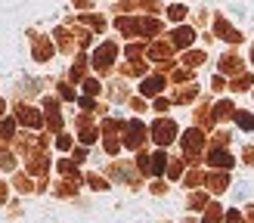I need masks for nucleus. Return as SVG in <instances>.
<instances>
[{"label": "nucleus", "mask_w": 254, "mask_h": 223, "mask_svg": "<svg viewBox=\"0 0 254 223\" xmlns=\"http://www.w3.org/2000/svg\"><path fill=\"white\" fill-rule=\"evenodd\" d=\"M127 133H130V136H127V143H130V146H136V143H139V136H143V124H139V121H133Z\"/></svg>", "instance_id": "6e6552de"}, {"label": "nucleus", "mask_w": 254, "mask_h": 223, "mask_svg": "<svg viewBox=\"0 0 254 223\" xmlns=\"http://www.w3.org/2000/svg\"><path fill=\"white\" fill-rule=\"evenodd\" d=\"M192 28H180V31H174V47H189L192 44Z\"/></svg>", "instance_id": "39448f33"}, {"label": "nucleus", "mask_w": 254, "mask_h": 223, "mask_svg": "<svg viewBox=\"0 0 254 223\" xmlns=\"http://www.w3.org/2000/svg\"><path fill=\"white\" fill-rule=\"evenodd\" d=\"M3 133H6V136H12V121H9V118L3 121Z\"/></svg>", "instance_id": "dca6fc26"}, {"label": "nucleus", "mask_w": 254, "mask_h": 223, "mask_svg": "<svg viewBox=\"0 0 254 223\" xmlns=\"http://www.w3.org/2000/svg\"><path fill=\"white\" fill-rule=\"evenodd\" d=\"M115 56H118V47H115V44H103V47L93 53V65H96V68H106Z\"/></svg>", "instance_id": "f257e3e1"}, {"label": "nucleus", "mask_w": 254, "mask_h": 223, "mask_svg": "<svg viewBox=\"0 0 254 223\" xmlns=\"http://www.w3.org/2000/svg\"><path fill=\"white\" fill-rule=\"evenodd\" d=\"M217 31H220V34H226V41H239V34L230 28V25H223V22H217Z\"/></svg>", "instance_id": "9b49d317"}, {"label": "nucleus", "mask_w": 254, "mask_h": 223, "mask_svg": "<svg viewBox=\"0 0 254 223\" xmlns=\"http://www.w3.org/2000/svg\"><path fill=\"white\" fill-rule=\"evenodd\" d=\"M230 112H233V106H230V103H220V106H217V115H220V118H226Z\"/></svg>", "instance_id": "ddd939ff"}, {"label": "nucleus", "mask_w": 254, "mask_h": 223, "mask_svg": "<svg viewBox=\"0 0 254 223\" xmlns=\"http://www.w3.org/2000/svg\"><path fill=\"white\" fill-rule=\"evenodd\" d=\"M236 121L242 124V127H254V115H236Z\"/></svg>", "instance_id": "f8f14e48"}, {"label": "nucleus", "mask_w": 254, "mask_h": 223, "mask_svg": "<svg viewBox=\"0 0 254 223\" xmlns=\"http://www.w3.org/2000/svg\"><path fill=\"white\" fill-rule=\"evenodd\" d=\"M84 87H87V93H96V90H99V84H96V81H87Z\"/></svg>", "instance_id": "2eb2a0df"}, {"label": "nucleus", "mask_w": 254, "mask_h": 223, "mask_svg": "<svg viewBox=\"0 0 254 223\" xmlns=\"http://www.w3.org/2000/svg\"><path fill=\"white\" fill-rule=\"evenodd\" d=\"M183 16H186V6H180V3H177V6H171V9H168V19H171V22H180Z\"/></svg>", "instance_id": "9d476101"}, {"label": "nucleus", "mask_w": 254, "mask_h": 223, "mask_svg": "<svg viewBox=\"0 0 254 223\" xmlns=\"http://www.w3.org/2000/svg\"><path fill=\"white\" fill-rule=\"evenodd\" d=\"M152 133H155V143H161V146H168L171 140H174V133H177V127L171 121H158L155 127H152Z\"/></svg>", "instance_id": "f03ea898"}, {"label": "nucleus", "mask_w": 254, "mask_h": 223, "mask_svg": "<svg viewBox=\"0 0 254 223\" xmlns=\"http://www.w3.org/2000/svg\"><path fill=\"white\" fill-rule=\"evenodd\" d=\"M164 161H168V158H164V152H155V155L149 158L146 170H152V173H161V170H164Z\"/></svg>", "instance_id": "0eeeda50"}, {"label": "nucleus", "mask_w": 254, "mask_h": 223, "mask_svg": "<svg viewBox=\"0 0 254 223\" xmlns=\"http://www.w3.org/2000/svg\"><path fill=\"white\" fill-rule=\"evenodd\" d=\"M161 84H164V81H161L158 74H155V78H146V81H143V87H139V90H143L146 96H155V93L161 90Z\"/></svg>", "instance_id": "423d86ee"}, {"label": "nucleus", "mask_w": 254, "mask_h": 223, "mask_svg": "<svg viewBox=\"0 0 254 223\" xmlns=\"http://www.w3.org/2000/svg\"><path fill=\"white\" fill-rule=\"evenodd\" d=\"M183 143H186V152H189V155H195L198 149H201V133H198V130H189Z\"/></svg>", "instance_id": "7ed1b4c3"}, {"label": "nucleus", "mask_w": 254, "mask_h": 223, "mask_svg": "<svg viewBox=\"0 0 254 223\" xmlns=\"http://www.w3.org/2000/svg\"><path fill=\"white\" fill-rule=\"evenodd\" d=\"M19 118H22V124H31V127H41V118H37L31 109H22V115H19Z\"/></svg>", "instance_id": "1a4fd4ad"}, {"label": "nucleus", "mask_w": 254, "mask_h": 223, "mask_svg": "<svg viewBox=\"0 0 254 223\" xmlns=\"http://www.w3.org/2000/svg\"><path fill=\"white\" fill-rule=\"evenodd\" d=\"M211 165H214V167H223V170H226V167H233V158L226 155V152H220V149H214V152H211Z\"/></svg>", "instance_id": "20e7f679"}, {"label": "nucleus", "mask_w": 254, "mask_h": 223, "mask_svg": "<svg viewBox=\"0 0 254 223\" xmlns=\"http://www.w3.org/2000/svg\"><path fill=\"white\" fill-rule=\"evenodd\" d=\"M198 62H201V53H189L186 56V65H198Z\"/></svg>", "instance_id": "4468645a"}]
</instances>
